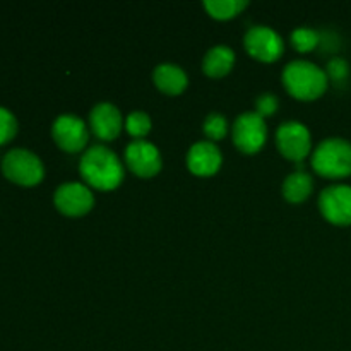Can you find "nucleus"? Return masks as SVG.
Here are the masks:
<instances>
[{"instance_id":"nucleus-22","label":"nucleus","mask_w":351,"mask_h":351,"mask_svg":"<svg viewBox=\"0 0 351 351\" xmlns=\"http://www.w3.org/2000/svg\"><path fill=\"white\" fill-rule=\"evenodd\" d=\"M326 74H328L329 81L336 82H345L350 75V64L341 57H332L328 62V67H326Z\"/></svg>"},{"instance_id":"nucleus-8","label":"nucleus","mask_w":351,"mask_h":351,"mask_svg":"<svg viewBox=\"0 0 351 351\" xmlns=\"http://www.w3.org/2000/svg\"><path fill=\"white\" fill-rule=\"evenodd\" d=\"M276 146L281 156L290 161H302L311 154V130L300 122H285L276 130Z\"/></svg>"},{"instance_id":"nucleus-13","label":"nucleus","mask_w":351,"mask_h":351,"mask_svg":"<svg viewBox=\"0 0 351 351\" xmlns=\"http://www.w3.org/2000/svg\"><path fill=\"white\" fill-rule=\"evenodd\" d=\"M185 163L191 173L197 177H213L218 173L223 165L221 151L211 141H201L191 146Z\"/></svg>"},{"instance_id":"nucleus-23","label":"nucleus","mask_w":351,"mask_h":351,"mask_svg":"<svg viewBox=\"0 0 351 351\" xmlns=\"http://www.w3.org/2000/svg\"><path fill=\"white\" fill-rule=\"evenodd\" d=\"M278 106H280V101L276 95H271V93H264L256 99V113L263 119L274 115L278 112Z\"/></svg>"},{"instance_id":"nucleus-14","label":"nucleus","mask_w":351,"mask_h":351,"mask_svg":"<svg viewBox=\"0 0 351 351\" xmlns=\"http://www.w3.org/2000/svg\"><path fill=\"white\" fill-rule=\"evenodd\" d=\"M153 82L163 95L178 96L187 89L189 77L180 65L160 64L153 72Z\"/></svg>"},{"instance_id":"nucleus-5","label":"nucleus","mask_w":351,"mask_h":351,"mask_svg":"<svg viewBox=\"0 0 351 351\" xmlns=\"http://www.w3.org/2000/svg\"><path fill=\"white\" fill-rule=\"evenodd\" d=\"M233 144L243 154H256L263 149L267 139L266 119L256 112L242 113L235 120L232 129Z\"/></svg>"},{"instance_id":"nucleus-9","label":"nucleus","mask_w":351,"mask_h":351,"mask_svg":"<svg viewBox=\"0 0 351 351\" xmlns=\"http://www.w3.org/2000/svg\"><path fill=\"white\" fill-rule=\"evenodd\" d=\"M53 204L58 213L69 218H81L86 216L95 206V195L91 189L79 182L62 184L55 191Z\"/></svg>"},{"instance_id":"nucleus-21","label":"nucleus","mask_w":351,"mask_h":351,"mask_svg":"<svg viewBox=\"0 0 351 351\" xmlns=\"http://www.w3.org/2000/svg\"><path fill=\"white\" fill-rule=\"evenodd\" d=\"M17 129H19V123L14 113L0 106V146L10 143L16 137Z\"/></svg>"},{"instance_id":"nucleus-17","label":"nucleus","mask_w":351,"mask_h":351,"mask_svg":"<svg viewBox=\"0 0 351 351\" xmlns=\"http://www.w3.org/2000/svg\"><path fill=\"white\" fill-rule=\"evenodd\" d=\"M249 2L243 0H208L204 2V9L208 10L213 19L228 21L239 16L243 9H247Z\"/></svg>"},{"instance_id":"nucleus-12","label":"nucleus","mask_w":351,"mask_h":351,"mask_svg":"<svg viewBox=\"0 0 351 351\" xmlns=\"http://www.w3.org/2000/svg\"><path fill=\"white\" fill-rule=\"evenodd\" d=\"M89 127L99 141L110 143L120 136L122 129L125 127V120H123L122 112L113 103L105 101L93 106L91 113H89Z\"/></svg>"},{"instance_id":"nucleus-20","label":"nucleus","mask_w":351,"mask_h":351,"mask_svg":"<svg viewBox=\"0 0 351 351\" xmlns=\"http://www.w3.org/2000/svg\"><path fill=\"white\" fill-rule=\"evenodd\" d=\"M202 130H204L206 137H208L211 143L221 141L228 136V120H226L221 113H209L204 119V123H202Z\"/></svg>"},{"instance_id":"nucleus-3","label":"nucleus","mask_w":351,"mask_h":351,"mask_svg":"<svg viewBox=\"0 0 351 351\" xmlns=\"http://www.w3.org/2000/svg\"><path fill=\"white\" fill-rule=\"evenodd\" d=\"M311 165L319 177L328 180L351 177V143L343 137L322 141L312 153Z\"/></svg>"},{"instance_id":"nucleus-15","label":"nucleus","mask_w":351,"mask_h":351,"mask_svg":"<svg viewBox=\"0 0 351 351\" xmlns=\"http://www.w3.org/2000/svg\"><path fill=\"white\" fill-rule=\"evenodd\" d=\"M233 65H235V51L226 45H218L206 53L204 60H202V72L208 77L219 79L228 75Z\"/></svg>"},{"instance_id":"nucleus-11","label":"nucleus","mask_w":351,"mask_h":351,"mask_svg":"<svg viewBox=\"0 0 351 351\" xmlns=\"http://www.w3.org/2000/svg\"><path fill=\"white\" fill-rule=\"evenodd\" d=\"M125 165L136 177L153 178L163 168V160L154 144L147 141H132L125 149Z\"/></svg>"},{"instance_id":"nucleus-19","label":"nucleus","mask_w":351,"mask_h":351,"mask_svg":"<svg viewBox=\"0 0 351 351\" xmlns=\"http://www.w3.org/2000/svg\"><path fill=\"white\" fill-rule=\"evenodd\" d=\"M151 117L144 112H132L125 119V130L134 137V141H144V137L151 132Z\"/></svg>"},{"instance_id":"nucleus-7","label":"nucleus","mask_w":351,"mask_h":351,"mask_svg":"<svg viewBox=\"0 0 351 351\" xmlns=\"http://www.w3.org/2000/svg\"><path fill=\"white\" fill-rule=\"evenodd\" d=\"M322 218L335 226H351V185L335 184L319 195Z\"/></svg>"},{"instance_id":"nucleus-2","label":"nucleus","mask_w":351,"mask_h":351,"mask_svg":"<svg viewBox=\"0 0 351 351\" xmlns=\"http://www.w3.org/2000/svg\"><path fill=\"white\" fill-rule=\"evenodd\" d=\"M288 95L300 101H314L328 91L329 79L324 69L308 60H293L281 75Z\"/></svg>"},{"instance_id":"nucleus-18","label":"nucleus","mask_w":351,"mask_h":351,"mask_svg":"<svg viewBox=\"0 0 351 351\" xmlns=\"http://www.w3.org/2000/svg\"><path fill=\"white\" fill-rule=\"evenodd\" d=\"M291 47L300 53H308L321 43V34L312 27H297L290 36Z\"/></svg>"},{"instance_id":"nucleus-1","label":"nucleus","mask_w":351,"mask_h":351,"mask_svg":"<svg viewBox=\"0 0 351 351\" xmlns=\"http://www.w3.org/2000/svg\"><path fill=\"white\" fill-rule=\"evenodd\" d=\"M79 173L89 189L110 192L122 184L125 171L120 158L112 149L105 146H93L82 153Z\"/></svg>"},{"instance_id":"nucleus-10","label":"nucleus","mask_w":351,"mask_h":351,"mask_svg":"<svg viewBox=\"0 0 351 351\" xmlns=\"http://www.w3.org/2000/svg\"><path fill=\"white\" fill-rule=\"evenodd\" d=\"M51 137L65 153H81L88 146L89 129L82 119L65 113L55 119L51 125Z\"/></svg>"},{"instance_id":"nucleus-16","label":"nucleus","mask_w":351,"mask_h":351,"mask_svg":"<svg viewBox=\"0 0 351 351\" xmlns=\"http://www.w3.org/2000/svg\"><path fill=\"white\" fill-rule=\"evenodd\" d=\"M312 191H314V180L305 171H295V173L288 175L281 185V194L291 204L305 202L311 197Z\"/></svg>"},{"instance_id":"nucleus-4","label":"nucleus","mask_w":351,"mask_h":351,"mask_svg":"<svg viewBox=\"0 0 351 351\" xmlns=\"http://www.w3.org/2000/svg\"><path fill=\"white\" fill-rule=\"evenodd\" d=\"M2 173L12 184L23 187H34L45 177L43 161L29 149H10L2 160Z\"/></svg>"},{"instance_id":"nucleus-6","label":"nucleus","mask_w":351,"mask_h":351,"mask_svg":"<svg viewBox=\"0 0 351 351\" xmlns=\"http://www.w3.org/2000/svg\"><path fill=\"white\" fill-rule=\"evenodd\" d=\"M245 51L256 60L273 64L280 60L285 51V41L273 27L254 26L243 36Z\"/></svg>"}]
</instances>
